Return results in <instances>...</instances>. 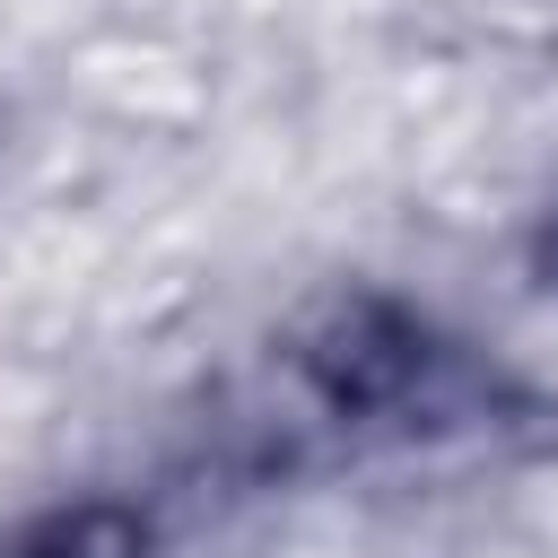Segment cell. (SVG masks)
Here are the masks:
<instances>
[{
    "label": "cell",
    "mask_w": 558,
    "mask_h": 558,
    "mask_svg": "<svg viewBox=\"0 0 558 558\" xmlns=\"http://www.w3.org/2000/svg\"><path fill=\"white\" fill-rule=\"evenodd\" d=\"M26 558H131V532L113 523V514H78V523H61V532H44Z\"/></svg>",
    "instance_id": "cell-1"
}]
</instances>
